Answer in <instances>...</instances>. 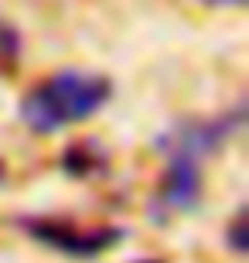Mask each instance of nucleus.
Here are the masks:
<instances>
[{"label": "nucleus", "instance_id": "f257e3e1", "mask_svg": "<svg viewBox=\"0 0 249 263\" xmlns=\"http://www.w3.org/2000/svg\"><path fill=\"white\" fill-rule=\"evenodd\" d=\"M109 96H113V86L106 76L68 68V72L48 76L31 89L21 103V120L34 134H55V130L96 117Z\"/></svg>", "mask_w": 249, "mask_h": 263}, {"label": "nucleus", "instance_id": "f03ea898", "mask_svg": "<svg viewBox=\"0 0 249 263\" xmlns=\"http://www.w3.org/2000/svg\"><path fill=\"white\" fill-rule=\"evenodd\" d=\"M219 134H225L222 123L215 127H188L184 137H174V157L167 161L161 185V202L167 209H191L201 192V157L219 144Z\"/></svg>", "mask_w": 249, "mask_h": 263}, {"label": "nucleus", "instance_id": "7ed1b4c3", "mask_svg": "<svg viewBox=\"0 0 249 263\" xmlns=\"http://www.w3.org/2000/svg\"><path fill=\"white\" fill-rule=\"evenodd\" d=\"M28 233L51 250H62L72 256H99L123 236L120 229H79L68 219H41V222L28 226Z\"/></svg>", "mask_w": 249, "mask_h": 263}, {"label": "nucleus", "instance_id": "20e7f679", "mask_svg": "<svg viewBox=\"0 0 249 263\" xmlns=\"http://www.w3.org/2000/svg\"><path fill=\"white\" fill-rule=\"evenodd\" d=\"M21 62V34L7 17H0V76L14 72Z\"/></svg>", "mask_w": 249, "mask_h": 263}, {"label": "nucleus", "instance_id": "39448f33", "mask_svg": "<svg viewBox=\"0 0 249 263\" xmlns=\"http://www.w3.org/2000/svg\"><path fill=\"white\" fill-rule=\"evenodd\" d=\"M198 4H205V7H242L246 0H198Z\"/></svg>", "mask_w": 249, "mask_h": 263}, {"label": "nucleus", "instance_id": "423d86ee", "mask_svg": "<svg viewBox=\"0 0 249 263\" xmlns=\"http://www.w3.org/2000/svg\"><path fill=\"white\" fill-rule=\"evenodd\" d=\"M144 263H157V260H144Z\"/></svg>", "mask_w": 249, "mask_h": 263}]
</instances>
